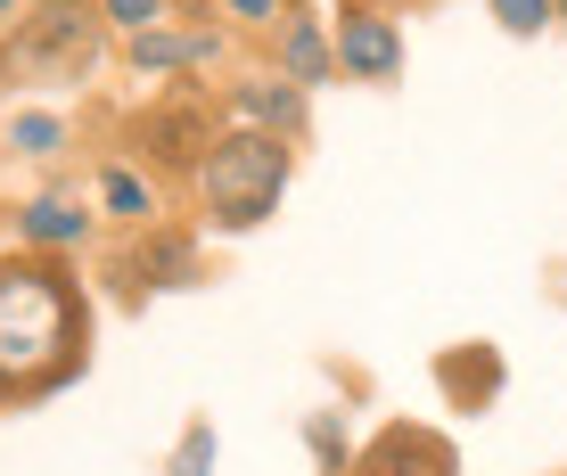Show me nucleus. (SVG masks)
<instances>
[{
	"instance_id": "nucleus-1",
	"label": "nucleus",
	"mask_w": 567,
	"mask_h": 476,
	"mask_svg": "<svg viewBox=\"0 0 567 476\" xmlns=\"http://www.w3.org/2000/svg\"><path fill=\"white\" fill-rule=\"evenodd\" d=\"M83 296L50 255H17L0 263V403L9 394H50L83 362Z\"/></svg>"
},
{
	"instance_id": "nucleus-2",
	"label": "nucleus",
	"mask_w": 567,
	"mask_h": 476,
	"mask_svg": "<svg viewBox=\"0 0 567 476\" xmlns=\"http://www.w3.org/2000/svg\"><path fill=\"white\" fill-rule=\"evenodd\" d=\"M198 189H206V214L214 230H256L288 189V148L271 132H230V141L206 148L198 165Z\"/></svg>"
},
{
	"instance_id": "nucleus-3",
	"label": "nucleus",
	"mask_w": 567,
	"mask_h": 476,
	"mask_svg": "<svg viewBox=\"0 0 567 476\" xmlns=\"http://www.w3.org/2000/svg\"><path fill=\"white\" fill-rule=\"evenodd\" d=\"M100 17L107 9H83V0H42L9 33V74L17 83H83L100 66Z\"/></svg>"
},
{
	"instance_id": "nucleus-4",
	"label": "nucleus",
	"mask_w": 567,
	"mask_h": 476,
	"mask_svg": "<svg viewBox=\"0 0 567 476\" xmlns=\"http://www.w3.org/2000/svg\"><path fill=\"white\" fill-rule=\"evenodd\" d=\"M338 66L362 74V83H395V74H403V33H395V17L346 9V25H338Z\"/></svg>"
},
{
	"instance_id": "nucleus-5",
	"label": "nucleus",
	"mask_w": 567,
	"mask_h": 476,
	"mask_svg": "<svg viewBox=\"0 0 567 476\" xmlns=\"http://www.w3.org/2000/svg\"><path fill=\"white\" fill-rule=\"evenodd\" d=\"M354 476H461V461H453V444L427 435V427H386L379 444L362 452Z\"/></svg>"
},
{
	"instance_id": "nucleus-6",
	"label": "nucleus",
	"mask_w": 567,
	"mask_h": 476,
	"mask_svg": "<svg viewBox=\"0 0 567 476\" xmlns=\"http://www.w3.org/2000/svg\"><path fill=\"white\" fill-rule=\"evenodd\" d=\"M230 107L247 115L256 132H271V141H297L305 132V91L288 83V74H264V83H239L230 91Z\"/></svg>"
},
{
	"instance_id": "nucleus-7",
	"label": "nucleus",
	"mask_w": 567,
	"mask_h": 476,
	"mask_svg": "<svg viewBox=\"0 0 567 476\" xmlns=\"http://www.w3.org/2000/svg\"><path fill=\"white\" fill-rule=\"evenodd\" d=\"M214 58H223V33H132V66H141V83L148 74H173V66H214Z\"/></svg>"
},
{
	"instance_id": "nucleus-8",
	"label": "nucleus",
	"mask_w": 567,
	"mask_h": 476,
	"mask_svg": "<svg viewBox=\"0 0 567 476\" xmlns=\"http://www.w3.org/2000/svg\"><path fill=\"white\" fill-rule=\"evenodd\" d=\"M329 66H338V33H321L312 17H288L280 25V74L305 91V83H321Z\"/></svg>"
},
{
	"instance_id": "nucleus-9",
	"label": "nucleus",
	"mask_w": 567,
	"mask_h": 476,
	"mask_svg": "<svg viewBox=\"0 0 567 476\" xmlns=\"http://www.w3.org/2000/svg\"><path fill=\"white\" fill-rule=\"evenodd\" d=\"M141 141H148L156 156H173V165H206L214 132H206V115H198V107H156L148 124H141Z\"/></svg>"
},
{
	"instance_id": "nucleus-10",
	"label": "nucleus",
	"mask_w": 567,
	"mask_h": 476,
	"mask_svg": "<svg viewBox=\"0 0 567 476\" xmlns=\"http://www.w3.org/2000/svg\"><path fill=\"white\" fill-rule=\"evenodd\" d=\"M83 223H91V214H74L66 197H42V206L17 214V230H25L33 247H66V238H83Z\"/></svg>"
},
{
	"instance_id": "nucleus-11",
	"label": "nucleus",
	"mask_w": 567,
	"mask_h": 476,
	"mask_svg": "<svg viewBox=\"0 0 567 476\" xmlns=\"http://www.w3.org/2000/svg\"><path fill=\"white\" fill-rule=\"evenodd\" d=\"M141 271H148V288H189L198 280V247H189V238H156L141 255Z\"/></svg>"
},
{
	"instance_id": "nucleus-12",
	"label": "nucleus",
	"mask_w": 567,
	"mask_h": 476,
	"mask_svg": "<svg viewBox=\"0 0 567 476\" xmlns=\"http://www.w3.org/2000/svg\"><path fill=\"white\" fill-rule=\"evenodd\" d=\"M100 197H107V214H132V223H148V214H156L148 182H141V173H124V165H107V173H100Z\"/></svg>"
},
{
	"instance_id": "nucleus-13",
	"label": "nucleus",
	"mask_w": 567,
	"mask_h": 476,
	"mask_svg": "<svg viewBox=\"0 0 567 476\" xmlns=\"http://www.w3.org/2000/svg\"><path fill=\"white\" fill-rule=\"evenodd\" d=\"M502 33H518V42H535L543 25H559V0H494Z\"/></svg>"
},
{
	"instance_id": "nucleus-14",
	"label": "nucleus",
	"mask_w": 567,
	"mask_h": 476,
	"mask_svg": "<svg viewBox=\"0 0 567 476\" xmlns=\"http://www.w3.org/2000/svg\"><path fill=\"white\" fill-rule=\"evenodd\" d=\"M58 141H66V124H58V115H25V124L9 132V148H25V156H58Z\"/></svg>"
},
{
	"instance_id": "nucleus-15",
	"label": "nucleus",
	"mask_w": 567,
	"mask_h": 476,
	"mask_svg": "<svg viewBox=\"0 0 567 476\" xmlns=\"http://www.w3.org/2000/svg\"><path fill=\"white\" fill-rule=\"evenodd\" d=\"M206 468H214V427L198 420L182 435V452H173V476H206Z\"/></svg>"
},
{
	"instance_id": "nucleus-16",
	"label": "nucleus",
	"mask_w": 567,
	"mask_h": 476,
	"mask_svg": "<svg viewBox=\"0 0 567 476\" xmlns=\"http://www.w3.org/2000/svg\"><path fill=\"white\" fill-rule=\"evenodd\" d=\"M100 9H107V25H124V33H156L165 0H100Z\"/></svg>"
},
{
	"instance_id": "nucleus-17",
	"label": "nucleus",
	"mask_w": 567,
	"mask_h": 476,
	"mask_svg": "<svg viewBox=\"0 0 567 476\" xmlns=\"http://www.w3.org/2000/svg\"><path fill=\"white\" fill-rule=\"evenodd\" d=\"M312 452H321V468H329V476L346 468V435H338V420H329V411L312 420Z\"/></svg>"
},
{
	"instance_id": "nucleus-18",
	"label": "nucleus",
	"mask_w": 567,
	"mask_h": 476,
	"mask_svg": "<svg viewBox=\"0 0 567 476\" xmlns=\"http://www.w3.org/2000/svg\"><path fill=\"white\" fill-rule=\"evenodd\" d=\"M223 9H230V17H256V25H264V17H280V0H223Z\"/></svg>"
},
{
	"instance_id": "nucleus-19",
	"label": "nucleus",
	"mask_w": 567,
	"mask_h": 476,
	"mask_svg": "<svg viewBox=\"0 0 567 476\" xmlns=\"http://www.w3.org/2000/svg\"><path fill=\"white\" fill-rule=\"evenodd\" d=\"M9 17H17V0H0V25H9Z\"/></svg>"
},
{
	"instance_id": "nucleus-20",
	"label": "nucleus",
	"mask_w": 567,
	"mask_h": 476,
	"mask_svg": "<svg viewBox=\"0 0 567 476\" xmlns=\"http://www.w3.org/2000/svg\"><path fill=\"white\" fill-rule=\"evenodd\" d=\"M559 17H567V0H559Z\"/></svg>"
}]
</instances>
